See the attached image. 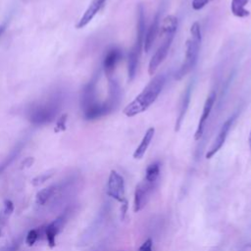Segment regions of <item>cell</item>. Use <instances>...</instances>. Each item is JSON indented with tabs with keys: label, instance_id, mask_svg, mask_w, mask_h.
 I'll return each instance as SVG.
<instances>
[{
	"label": "cell",
	"instance_id": "obj_1",
	"mask_svg": "<svg viewBox=\"0 0 251 251\" xmlns=\"http://www.w3.org/2000/svg\"><path fill=\"white\" fill-rule=\"evenodd\" d=\"M165 82L166 76L164 74L154 75L143 90L125 107L123 113L126 117L132 118L145 112L157 100L158 96L162 92Z\"/></svg>",
	"mask_w": 251,
	"mask_h": 251
},
{
	"label": "cell",
	"instance_id": "obj_2",
	"mask_svg": "<svg viewBox=\"0 0 251 251\" xmlns=\"http://www.w3.org/2000/svg\"><path fill=\"white\" fill-rule=\"evenodd\" d=\"M98 77L95 75L83 88L80 105L83 113V117L87 121H95L100 119L116 108L113 103L107 98V100L101 102L96 98V84Z\"/></svg>",
	"mask_w": 251,
	"mask_h": 251
},
{
	"label": "cell",
	"instance_id": "obj_3",
	"mask_svg": "<svg viewBox=\"0 0 251 251\" xmlns=\"http://www.w3.org/2000/svg\"><path fill=\"white\" fill-rule=\"evenodd\" d=\"M177 18L174 15H169L163 19L161 27L159 29V33L162 37V42L158 47L157 51L152 56L148 65V74L150 75H153L156 73L158 67L164 62L167 55L169 54L170 48L172 46L177 29Z\"/></svg>",
	"mask_w": 251,
	"mask_h": 251
},
{
	"label": "cell",
	"instance_id": "obj_4",
	"mask_svg": "<svg viewBox=\"0 0 251 251\" xmlns=\"http://www.w3.org/2000/svg\"><path fill=\"white\" fill-rule=\"evenodd\" d=\"M63 97L60 92L53 93L44 100L32 104L28 110L27 117L31 124L43 126L56 120L57 115L62 109Z\"/></svg>",
	"mask_w": 251,
	"mask_h": 251
},
{
	"label": "cell",
	"instance_id": "obj_5",
	"mask_svg": "<svg viewBox=\"0 0 251 251\" xmlns=\"http://www.w3.org/2000/svg\"><path fill=\"white\" fill-rule=\"evenodd\" d=\"M190 35L189 38L186 40L185 43V55L184 59L180 65V67L175 73V78L179 80L188 73H190L198 60L201 41H202V34H201V27L198 22H194L189 29Z\"/></svg>",
	"mask_w": 251,
	"mask_h": 251
},
{
	"label": "cell",
	"instance_id": "obj_6",
	"mask_svg": "<svg viewBox=\"0 0 251 251\" xmlns=\"http://www.w3.org/2000/svg\"><path fill=\"white\" fill-rule=\"evenodd\" d=\"M137 18H136V35L134 43L127 55V79L132 81L135 77L137 67L139 64V59L141 56V50L143 48L144 35L146 30L145 25V13L142 4L137 6Z\"/></svg>",
	"mask_w": 251,
	"mask_h": 251
},
{
	"label": "cell",
	"instance_id": "obj_7",
	"mask_svg": "<svg viewBox=\"0 0 251 251\" xmlns=\"http://www.w3.org/2000/svg\"><path fill=\"white\" fill-rule=\"evenodd\" d=\"M125 193L126 187L124 177L117 171L112 170L108 177L107 194L116 201L123 203L126 201Z\"/></svg>",
	"mask_w": 251,
	"mask_h": 251
},
{
	"label": "cell",
	"instance_id": "obj_8",
	"mask_svg": "<svg viewBox=\"0 0 251 251\" xmlns=\"http://www.w3.org/2000/svg\"><path fill=\"white\" fill-rule=\"evenodd\" d=\"M237 115H238V113H234L230 117H228L226 120V122H224V124L222 125V126L220 128V131H219L218 135L216 136L215 140L213 141L212 145L210 146V148L208 149V151L206 153V158L207 159H211L224 146V144H225V142L226 140V137L228 135V132H229V130L231 128V126H232L233 122L235 121V119L237 118Z\"/></svg>",
	"mask_w": 251,
	"mask_h": 251
},
{
	"label": "cell",
	"instance_id": "obj_9",
	"mask_svg": "<svg viewBox=\"0 0 251 251\" xmlns=\"http://www.w3.org/2000/svg\"><path fill=\"white\" fill-rule=\"evenodd\" d=\"M192 88H193V80H190L189 83L186 85V87L183 89L180 99L178 102V109H177V115L176 119V124H175V131H178L181 127V125L184 121L186 112L189 107V103L191 100V93H192Z\"/></svg>",
	"mask_w": 251,
	"mask_h": 251
},
{
	"label": "cell",
	"instance_id": "obj_10",
	"mask_svg": "<svg viewBox=\"0 0 251 251\" xmlns=\"http://www.w3.org/2000/svg\"><path fill=\"white\" fill-rule=\"evenodd\" d=\"M122 59L123 52L118 47H112L106 52L102 62V69L107 78H111L114 76L116 68Z\"/></svg>",
	"mask_w": 251,
	"mask_h": 251
},
{
	"label": "cell",
	"instance_id": "obj_11",
	"mask_svg": "<svg viewBox=\"0 0 251 251\" xmlns=\"http://www.w3.org/2000/svg\"><path fill=\"white\" fill-rule=\"evenodd\" d=\"M216 99H217V93H216V91L212 90L209 93V95L207 96L206 100H205L203 110H202V114L200 116V119H199V122H198V125H197V128H196L195 133H194V139L195 140H199L202 137V135L204 133V130H205L206 123H207V121L209 119V116L212 112V109L215 105Z\"/></svg>",
	"mask_w": 251,
	"mask_h": 251
},
{
	"label": "cell",
	"instance_id": "obj_12",
	"mask_svg": "<svg viewBox=\"0 0 251 251\" xmlns=\"http://www.w3.org/2000/svg\"><path fill=\"white\" fill-rule=\"evenodd\" d=\"M154 187L155 186L147 183L144 180H142L136 185L134 190V199H133V211L135 213L139 212L145 207Z\"/></svg>",
	"mask_w": 251,
	"mask_h": 251
},
{
	"label": "cell",
	"instance_id": "obj_13",
	"mask_svg": "<svg viewBox=\"0 0 251 251\" xmlns=\"http://www.w3.org/2000/svg\"><path fill=\"white\" fill-rule=\"evenodd\" d=\"M106 1L107 0H92L87 9L84 11L82 16L78 20L75 25L76 28H83L84 26H86L98 14V12L103 8Z\"/></svg>",
	"mask_w": 251,
	"mask_h": 251
},
{
	"label": "cell",
	"instance_id": "obj_14",
	"mask_svg": "<svg viewBox=\"0 0 251 251\" xmlns=\"http://www.w3.org/2000/svg\"><path fill=\"white\" fill-rule=\"evenodd\" d=\"M160 29V14L157 13L150 24L149 27L146 29L145 35H144V42H143V49L146 53H148L151 49V47L154 44V41L159 34Z\"/></svg>",
	"mask_w": 251,
	"mask_h": 251
},
{
	"label": "cell",
	"instance_id": "obj_15",
	"mask_svg": "<svg viewBox=\"0 0 251 251\" xmlns=\"http://www.w3.org/2000/svg\"><path fill=\"white\" fill-rule=\"evenodd\" d=\"M65 221H66L65 217L61 216V217L57 218L56 220H54L53 222H51L49 225L46 226V227L44 229V233H45L47 243H48L50 248L55 247V245H56V236L61 231L62 227L64 226Z\"/></svg>",
	"mask_w": 251,
	"mask_h": 251
},
{
	"label": "cell",
	"instance_id": "obj_16",
	"mask_svg": "<svg viewBox=\"0 0 251 251\" xmlns=\"http://www.w3.org/2000/svg\"><path fill=\"white\" fill-rule=\"evenodd\" d=\"M154 135H155V127L154 126H149L146 129V131H145V133H144V135H143L139 145L135 148V150H134V152L132 154L133 159H135V160L142 159V157L145 155V153H146V151H147V149H148V147H149V145H150Z\"/></svg>",
	"mask_w": 251,
	"mask_h": 251
},
{
	"label": "cell",
	"instance_id": "obj_17",
	"mask_svg": "<svg viewBox=\"0 0 251 251\" xmlns=\"http://www.w3.org/2000/svg\"><path fill=\"white\" fill-rule=\"evenodd\" d=\"M160 172H161V166L159 162H153L150 165L147 166L146 171H145V176H144V181L147 183L156 186L159 176H160Z\"/></svg>",
	"mask_w": 251,
	"mask_h": 251
},
{
	"label": "cell",
	"instance_id": "obj_18",
	"mask_svg": "<svg viewBox=\"0 0 251 251\" xmlns=\"http://www.w3.org/2000/svg\"><path fill=\"white\" fill-rule=\"evenodd\" d=\"M249 0H231L230 11L233 16L237 18H246L250 15V12L246 9V5Z\"/></svg>",
	"mask_w": 251,
	"mask_h": 251
},
{
	"label": "cell",
	"instance_id": "obj_19",
	"mask_svg": "<svg viewBox=\"0 0 251 251\" xmlns=\"http://www.w3.org/2000/svg\"><path fill=\"white\" fill-rule=\"evenodd\" d=\"M57 190L56 185H50L45 188L40 189L36 194H35V203L39 206L45 205L52 196H54L55 192Z\"/></svg>",
	"mask_w": 251,
	"mask_h": 251
},
{
	"label": "cell",
	"instance_id": "obj_20",
	"mask_svg": "<svg viewBox=\"0 0 251 251\" xmlns=\"http://www.w3.org/2000/svg\"><path fill=\"white\" fill-rule=\"evenodd\" d=\"M54 176V171H48V172H44L36 176H34L31 179V184L33 186H39L41 184H43L45 181H47L48 179H50L52 176Z\"/></svg>",
	"mask_w": 251,
	"mask_h": 251
},
{
	"label": "cell",
	"instance_id": "obj_21",
	"mask_svg": "<svg viewBox=\"0 0 251 251\" xmlns=\"http://www.w3.org/2000/svg\"><path fill=\"white\" fill-rule=\"evenodd\" d=\"M39 237V229L38 228H32L28 230L25 236V243L27 246H32L37 241Z\"/></svg>",
	"mask_w": 251,
	"mask_h": 251
},
{
	"label": "cell",
	"instance_id": "obj_22",
	"mask_svg": "<svg viewBox=\"0 0 251 251\" xmlns=\"http://www.w3.org/2000/svg\"><path fill=\"white\" fill-rule=\"evenodd\" d=\"M211 1H213V0H193L191 2V7L193 10L199 11V10L203 9L206 5H208Z\"/></svg>",
	"mask_w": 251,
	"mask_h": 251
},
{
	"label": "cell",
	"instance_id": "obj_23",
	"mask_svg": "<svg viewBox=\"0 0 251 251\" xmlns=\"http://www.w3.org/2000/svg\"><path fill=\"white\" fill-rule=\"evenodd\" d=\"M10 216L6 215L3 211L0 212V238L3 236V233H4V229H5V226H6V224H7V220Z\"/></svg>",
	"mask_w": 251,
	"mask_h": 251
},
{
	"label": "cell",
	"instance_id": "obj_24",
	"mask_svg": "<svg viewBox=\"0 0 251 251\" xmlns=\"http://www.w3.org/2000/svg\"><path fill=\"white\" fill-rule=\"evenodd\" d=\"M2 211H3L6 215L10 216V215L13 213V211H14V204H13V202H12L11 200H9V199H6V200L4 201V205H3Z\"/></svg>",
	"mask_w": 251,
	"mask_h": 251
},
{
	"label": "cell",
	"instance_id": "obj_25",
	"mask_svg": "<svg viewBox=\"0 0 251 251\" xmlns=\"http://www.w3.org/2000/svg\"><path fill=\"white\" fill-rule=\"evenodd\" d=\"M138 251H153V241L151 238L146 239L139 247Z\"/></svg>",
	"mask_w": 251,
	"mask_h": 251
},
{
	"label": "cell",
	"instance_id": "obj_26",
	"mask_svg": "<svg viewBox=\"0 0 251 251\" xmlns=\"http://www.w3.org/2000/svg\"><path fill=\"white\" fill-rule=\"evenodd\" d=\"M66 119H67V116H65L64 118H63V116H62L61 119L57 122V128H56V131L64 130V128H65V124H66Z\"/></svg>",
	"mask_w": 251,
	"mask_h": 251
},
{
	"label": "cell",
	"instance_id": "obj_27",
	"mask_svg": "<svg viewBox=\"0 0 251 251\" xmlns=\"http://www.w3.org/2000/svg\"><path fill=\"white\" fill-rule=\"evenodd\" d=\"M33 162H34V159H33L32 157H27V158H25V159L23 161V163H22V169H25V168L31 167L32 164H33Z\"/></svg>",
	"mask_w": 251,
	"mask_h": 251
},
{
	"label": "cell",
	"instance_id": "obj_28",
	"mask_svg": "<svg viewBox=\"0 0 251 251\" xmlns=\"http://www.w3.org/2000/svg\"><path fill=\"white\" fill-rule=\"evenodd\" d=\"M17 249H18V244L16 242H14L11 245L7 246L3 251H17Z\"/></svg>",
	"mask_w": 251,
	"mask_h": 251
},
{
	"label": "cell",
	"instance_id": "obj_29",
	"mask_svg": "<svg viewBox=\"0 0 251 251\" xmlns=\"http://www.w3.org/2000/svg\"><path fill=\"white\" fill-rule=\"evenodd\" d=\"M6 26H7V24H6V23L0 25V37H1V35L4 33V31H5V29H6Z\"/></svg>",
	"mask_w": 251,
	"mask_h": 251
},
{
	"label": "cell",
	"instance_id": "obj_30",
	"mask_svg": "<svg viewBox=\"0 0 251 251\" xmlns=\"http://www.w3.org/2000/svg\"><path fill=\"white\" fill-rule=\"evenodd\" d=\"M248 143H249V148H250V151H251V129H250L249 136H248Z\"/></svg>",
	"mask_w": 251,
	"mask_h": 251
},
{
	"label": "cell",
	"instance_id": "obj_31",
	"mask_svg": "<svg viewBox=\"0 0 251 251\" xmlns=\"http://www.w3.org/2000/svg\"><path fill=\"white\" fill-rule=\"evenodd\" d=\"M240 251H244V250H240Z\"/></svg>",
	"mask_w": 251,
	"mask_h": 251
}]
</instances>
